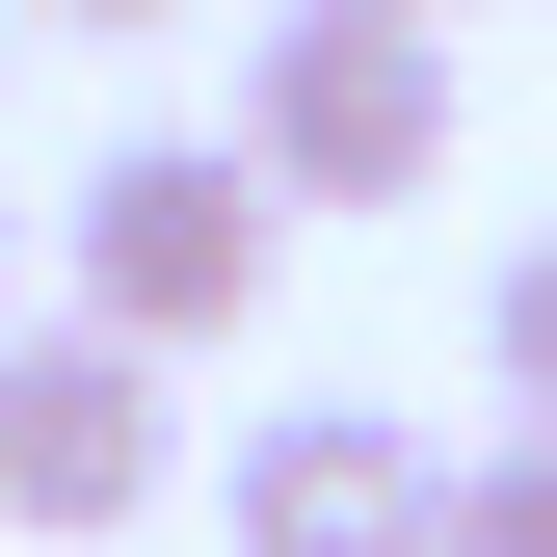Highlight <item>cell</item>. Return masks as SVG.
I'll return each mask as SVG.
<instances>
[{"instance_id":"6da1fadb","label":"cell","mask_w":557,"mask_h":557,"mask_svg":"<svg viewBox=\"0 0 557 557\" xmlns=\"http://www.w3.org/2000/svg\"><path fill=\"white\" fill-rule=\"evenodd\" d=\"M239 160L293 213H425L451 186V27L425 0H265L239 27Z\"/></svg>"},{"instance_id":"277c9868","label":"cell","mask_w":557,"mask_h":557,"mask_svg":"<svg viewBox=\"0 0 557 557\" xmlns=\"http://www.w3.org/2000/svg\"><path fill=\"white\" fill-rule=\"evenodd\" d=\"M239 557H451V451L398 398H265L239 425Z\"/></svg>"},{"instance_id":"3957f363","label":"cell","mask_w":557,"mask_h":557,"mask_svg":"<svg viewBox=\"0 0 557 557\" xmlns=\"http://www.w3.org/2000/svg\"><path fill=\"white\" fill-rule=\"evenodd\" d=\"M186 478V425H160V345H107L81 293L53 319H0V531L27 557H81V531H133Z\"/></svg>"},{"instance_id":"8992f818","label":"cell","mask_w":557,"mask_h":557,"mask_svg":"<svg viewBox=\"0 0 557 557\" xmlns=\"http://www.w3.org/2000/svg\"><path fill=\"white\" fill-rule=\"evenodd\" d=\"M451 557H557V425H505V451H451Z\"/></svg>"},{"instance_id":"ba28073f","label":"cell","mask_w":557,"mask_h":557,"mask_svg":"<svg viewBox=\"0 0 557 557\" xmlns=\"http://www.w3.org/2000/svg\"><path fill=\"white\" fill-rule=\"evenodd\" d=\"M425 27H451V0H425Z\"/></svg>"},{"instance_id":"5b68a950","label":"cell","mask_w":557,"mask_h":557,"mask_svg":"<svg viewBox=\"0 0 557 557\" xmlns=\"http://www.w3.org/2000/svg\"><path fill=\"white\" fill-rule=\"evenodd\" d=\"M478 372H505V425H557V239L478 265Z\"/></svg>"},{"instance_id":"7a4b0ae2","label":"cell","mask_w":557,"mask_h":557,"mask_svg":"<svg viewBox=\"0 0 557 557\" xmlns=\"http://www.w3.org/2000/svg\"><path fill=\"white\" fill-rule=\"evenodd\" d=\"M53 239H81V319L186 372V345H239V319H265V265H293V186H265L239 133H107Z\"/></svg>"},{"instance_id":"52a82bcc","label":"cell","mask_w":557,"mask_h":557,"mask_svg":"<svg viewBox=\"0 0 557 557\" xmlns=\"http://www.w3.org/2000/svg\"><path fill=\"white\" fill-rule=\"evenodd\" d=\"M27 27H186V0H27Z\"/></svg>"}]
</instances>
